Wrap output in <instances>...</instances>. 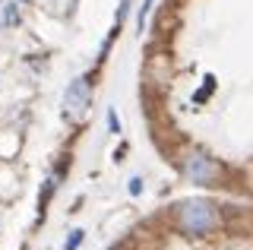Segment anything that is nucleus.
Here are the masks:
<instances>
[{"instance_id":"2","label":"nucleus","mask_w":253,"mask_h":250,"mask_svg":"<svg viewBox=\"0 0 253 250\" xmlns=\"http://www.w3.org/2000/svg\"><path fill=\"white\" fill-rule=\"evenodd\" d=\"M180 171H184V177H187L190 184H203V187L215 184L218 177H221L218 162H215V159H209V155L200 152V149L184 152V159H180Z\"/></svg>"},{"instance_id":"3","label":"nucleus","mask_w":253,"mask_h":250,"mask_svg":"<svg viewBox=\"0 0 253 250\" xmlns=\"http://www.w3.org/2000/svg\"><path fill=\"white\" fill-rule=\"evenodd\" d=\"M92 108V85L85 76H79L67 85V95H63V111H67L70 121H79L85 117V111Z\"/></svg>"},{"instance_id":"5","label":"nucleus","mask_w":253,"mask_h":250,"mask_svg":"<svg viewBox=\"0 0 253 250\" xmlns=\"http://www.w3.org/2000/svg\"><path fill=\"white\" fill-rule=\"evenodd\" d=\"M83 238H85V231L83 228H73V231H70V238H67V244H63V250H79Z\"/></svg>"},{"instance_id":"10","label":"nucleus","mask_w":253,"mask_h":250,"mask_svg":"<svg viewBox=\"0 0 253 250\" xmlns=\"http://www.w3.org/2000/svg\"><path fill=\"white\" fill-rule=\"evenodd\" d=\"M139 190H142V181L133 177V181H130V197H139Z\"/></svg>"},{"instance_id":"6","label":"nucleus","mask_w":253,"mask_h":250,"mask_svg":"<svg viewBox=\"0 0 253 250\" xmlns=\"http://www.w3.org/2000/svg\"><path fill=\"white\" fill-rule=\"evenodd\" d=\"M149 6H152V0H146V3L139 6V16H136V29L142 32V29H146V16H149Z\"/></svg>"},{"instance_id":"7","label":"nucleus","mask_w":253,"mask_h":250,"mask_svg":"<svg viewBox=\"0 0 253 250\" xmlns=\"http://www.w3.org/2000/svg\"><path fill=\"white\" fill-rule=\"evenodd\" d=\"M3 22H6V26H16V22H19V10H16V3H10V6H6V13H3Z\"/></svg>"},{"instance_id":"4","label":"nucleus","mask_w":253,"mask_h":250,"mask_svg":"<svg viewBox=\"0 0 253 250\" xmlns=\"http://www.w3.org/2000/svg\"><path fill=\"white\" fill-rule=\"evenodd\" d=\"M54 187H57V184H54V177H47V181H44V193L38 197V209H42V215H44V206H47V200L54 197Z\"/></svg>"},{"instance_id":"11","label":"nucleus","mask_w":253,"mask_h":250,"mask_svg":"<svg viewBox=\"0 0 253 250\" xmlns=\"http://www.w3.org/2000/svg\"><path fill=\"white\" fill-rule=\"evenodd\" d=\"M111 250H124V244H117V247H111Z\"/></svg>"},{"instance_id":"9","label":"nucleus","mask_w":253,"mask_h":250,"mask_svg":"<svg viewBox=\"0 0 253 250\" xmlns=\"http://www.w3.org/2000/svg\"><path fill=\"white\" fill-rule=\"evenodd\" d=\"M108 130H111V133H121V121H117V111H108Z\"/></svg>"},{"instance_id":"8","label":"nucleus","mask_w":253,"mask_h":250,"mask_svg":"<svg viewBox=\"0 0 253 250\" xmlns=\"http://www.w3.org/2000/svg\"><path fill=\"white\" fill-rule=\"evenodd\" d=\"M212 85H215V80H212V76H206V85H203V89L193 95V101H206V95L212 92Z\"/></svg>"},{"instance_id":"1","label":"nucleus","mask_w":253,"mask_h":250,"mask_svg":"<svg viewBox=\"0 0 253 250\" xmlns=\"http://www.w3.org/2000/svg\"><path fill=\"white\" fill-rule=\"evenodd\" d=\"M177 228L190 238H206L221 228V212L209 200H184L177 206Z\"/></svg>"}]
</instances>
